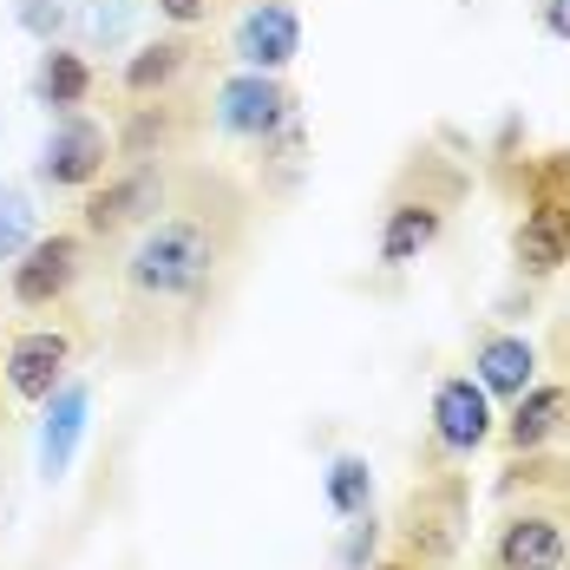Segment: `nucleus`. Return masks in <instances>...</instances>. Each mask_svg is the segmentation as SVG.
<instances>
[{
    "mask_svg": "<svg viewBox=\"0 0 570 570\" xmlns=\"http://www.w3.org/2000/svg\"><path fill=\"white\" fill-rule=\"evenodd\" d=\"M13 13H20V27H27L33 40H47V47H53V33L66 27V7H59V0H20Z\"/></svg>",
    "mask_w": 570,
    "mask_h": 570,
    "instance_id": "obj_21",
    "label": "nucleus"
},
{
    "mask_svg": "<svg viewBox=\"0 0 570 570\" xmlns=\"http://www.w3.org/2000/svg\"><path fill=\"white\" fill-rule=\"evenodd\" d=\"M440 229H446V210L433 197H400V204H387V217H381V263L387 269L420 263L440 243Z\"/></svg>",
    "mask_w": 570,
    "mask_h": 570,
    "instance_id": "obj_14",
    "label": "nucleus"
},
{
    "mask_svg": "<svg viewBox=\"0 0 570 570\" xmlns=\"http://www.w3.org/2000/svg\"><path fill=\"white\" fill-rule=\"evenodd\" d=\"M367 499H374V472H367V459L342 453L328 465V505L342 518H367Z\"/></svg>",
    "mask_w": 570,
    "mask_h": 570,
    "instance_id": "obj_19",
    "label": "nucleus"
},
{
    "mask_svg": "<svg viewBox=\"0 0 570 570\" xmlns=\"http://www.w3.org/2000/svg\"><path fill=\"white\" fill-rule=\"evenodd\" d=\"M177 197V177L165 158H145V165H118L106 171L92 190H86V210H79V229L92 243H118V236H138L165 204Z\"/></svg>",
    "mask_w": 570,
    "mask_h": 570,
    "instance_id": "obj_3",
    "label": "nucleus"
},
{
    "mask_svg": "<svg viewBox=\"0 0 570 570\" xmlns=\"http://www.w3.org/2000/svg\"><path fill=\"white\" fill-rule=\"evenodd\" d=\"M40 236V217H33V197L20 184H0V263H13L27 243Z\"/></svg>",
    "mask_w": 570,
    "mask_h": 570,
    "instance_id": "obj_20",
    "label": "nucleus"
},
{
    "mask_svg": "<svg viewBox=\"0 0 570 570\" xmlns=\"http://www.w3.org/2000/svg\"><path fill=\"white\" fill-rule=\"evenodd\" d=\"M570 433V387L564 381H551V387H524L512 406V420H505V446H512L518 459H531V453H544V446H558Z\"/></svg>",
    "mask_w": 570,
    "mask_h": 570,
    "instance_id": "obj_11",
    "label": "nucleus"
},
{
    "mask_svg": "<svg viewBox=\"0 0 570 570\" xmlns=\"http://www.w3.org/2000/svg\"><path fill=\"white\" fill-rule=\"evenodd\" d=\"M210 7H217V0H158V13H165L171 27H197V20H210Z\"/></svg>",
    "mask_w": 570,
    "mask_h": 570,
    "instance_id": "obj_22",
    "label": "nucleus"
},
{
    "mask_svg": "<svg viewBox=\"0 0 570 570\" xmlns=\"http://www.w3.org/2000/svg\"><path fill=\"white\" fill-rule=\"evenodd\" d=\"M229 53L243 59V72H283L302 53V13L288 0H256L243 7V20L229 27Z\"/></svg>",
    "mask_w": 570,
    "mask_h": 570,
    "instance_id": "obj_9",
    "label": "nucleus"
},
{
    "mask_svg": "<svg viewBox=\"0 0 570 570\" xmlns=\"http://www.w3.org/2000/svg\"><path fill=\"white\" fill-rule=\"evenodd\" d=\"M86 229H47V236H33L13 263H7V295H13V308H27V315H47L59 308L79 276H86Z\"/></svg>",
    "mask_w": 570,
    "mask_h": 570,
    "instance_id": "obj_4",
    "label": "nucleus"
},
{
    "mask_svg": "<svg viewBox=\"0 0 570 570\" xmlns=\"http://www.w3.org/2000/svg\"><path fill=\"white\" fill-rule=\"evenodd\" d=\"M118 145V165H145V158H171L177 145H184V112H177L171 99H138L125 125L112 131Z\"/></svg>",
    "mask_w": 570,
    "mask_h": 570,
    "instance_id": "obj_15",
    "label": "nucleus"
},
{
    "mask_svg": "<svg viewBox=\"0 0 570 570\" xmlns=\"http://www.w3.org/2000/svg\"><path fill=\"white\" fill-rule=\"evenodd\" d=\"M86 20H92V33H118V27H125V0H99Z\"/></svg>",
    "mask_w": 570,
    "mask_h": 570,
    "instance_id": "obj_23",
    "label": "nucleus"
},
{
    "mask_svg": "<svg viewBox=\"0 0 570 570\" xmlns=\"http://www.w3.org/2000/svg\"><path fill=\"white\" fill-rule=\"evenodd\" d=\"M492 440V394L472 374H446L433 387V446L440 453H479Z\"/></svg>",
    "mask_w": 570,
    "mask_h": 570,
    "instance_id": "obj_10",
    "label": "nucleus"
},
{
    "mask_svg": "<svg viewBox=\"0 0 570 570\" xmlns=\"http://www.w3.org/2000/svg\"><path fill=\"white\" fill-rule=\"evenodd\" d=\"M544 27H551L558 40H570V0H544Z\"/></svg>",
    "mask_w": 570,
    "mask_h": 570,
    "instance_id": "obj_24",
    "label": "nucleus"
},
{
    "mask_svg": "<svg viewBox=\"0 0 570 570\" xmlns=\"http://www.w3.org/2000/svg\"><path fill=\"white\" fill-rule=\"evenodd\" d=\"M465 544V485L440 479V485H420L400 512V551L420 558V570H440L459 558Z\"/></svg>",
    "mask_w": 570,
    "mask_h": 570,
    "instance_id": "obj_6",
    "label": "nucleus"
},
{
    "mask_svg": "<svg viewBox=\"0 0 570 570\" xmlns=\"http://www.w3.org/2000/svg\"><path fill=\"white\" fill-rule=\"evenodd\" d=\"M249 197L217 171H190L177 197L131 236L118 263V295L131 322H197L210 315L224 276L243 256Z\"/></svg>",
    "mask_w": 570,
    "mask_h": 570,
    "instance_id": "obj_1",
    "label": "nucleus"
},
{
    "mask_svg": "<svg viewBox=\"0 0 570 570\" xmlns=\"http://www.w3.org/2000/svg\"><path fill=\"white\" fill-rule=\"evenodd\" d=\"M33 92H40V106H47L53 118L79 112V106L92 99V66H86V53L47 47V53H40V72H33Z\"/></svg>",
    "mask_w": 570,
    "mask_h": 570,
    "instance_id": "obj_18",
    "label": "nucleus"
},
{
    "mask_svg": "<svg viewBox=\"0 0 570 570\" xmlns=\"http://www.w3.org/2000/svg\"><path fill=\"white\" fill-rule=\"evenodd\" d=\"M531 479V499L505 505L479 570H570V479H551V465H518Z\"/></svg>",
    "mask_w": 570,
    "mask_h": 570,
    "instance_id": "obj_2",
    "label": "nucleus"
},
{
    "mask_svg": "<svg viewBox=\"0 0 570 570\" xmlns=\"http://www.w3.org/2000/svg\"><path fill=\"white\" fill-rule=\"evenodd\" d=\"M86 387L79 381H66V387H53V400H47V433H40V465H47V479H59L66 465H72V453H79V433H86Z\"/></svg>",
    "mask_w": 570,
    "mask_h": 570,
    "instance_id": "obj_17",
    "label": "nucleus"
},
{
    "mask_svg": "<svg viewBox=\"0 0 570 570\" xmlns=\"http://www.w3.org/2000/svg\"><path fill=\"white\" fill-rule=\"evenodd\" d=\"M66 367H72V335H66V328H20V335L7 342L0 381H7L13 400L47 406L53 387H66Z\"/></svg>",
    "mask_w": 570,
    "mask_h": 570,
    "instance_id": "obj_8",
    "label": "nucleus"
},
{
    "mask_svg": "<svg viewBox=\"0 0 570 570\" xmlns=\"http://www.w3.org/2000/svg\"><path fill=\"white\" fill-rule=\"evenodd\" d=\"M512 249H518V269H524V276L564 269L570 263V204L564 197H538V204L524 210V224H518Z\"/></svg>",
    "mask_w": 570,
    "mask_h": 570,
    "instance_id": "obj_12",
    "label": "nucleus"
},
{
    "mask_svg": "<svg viewBox=\"0 0 570 570\" xmlns=\"http://www.w3.org/2000/svg\"><path fill=\"white\" fill-rule=\"evenodd\" d=\"M295 112L302 106L276 72H236V79L217 86V131L236 138V145H269Z\"/></svg>",
    "mask_w": 570,
    "mask_h": 570,
    "instance_id": "obj_7",
    "label": "nucleus"
},
{
    "mask_svg": "<svg viewBox=\"0 0 570 570\" xmlns=\"http://www.w3.org/2000/svg\"><path fill=\"white\" fill-rule=\"evenodd\" d=\"M112 165H118L112 125H99V118H86V112H66V118H53L47 151H40L33 171H40L47 190H92Z\"/></svg>",
    "mask_w": 570,
    "mask_h": 570,
    "instance_id": "obj_5",
    "label": "nucleus"
},
{
    "mask_svg": "<svg viewBox=\"0 0 570 570\" xmlns=\"http://www.w3.org/2000/svg\"><path fill=\"white\" fill-rule=\"evenodd\" d=\"M472 381L499 400H518L538 381V347L524 342V335H485L479 354H472Z\"/></svg>",
    "mask_w": 570,
    "mask_h": 570,
    "instance_id": "obj_16",
    "label": "nucleus"
},
{
    "mask_svg": "<svg viewBox=\"0 0 570 570\" xmlns=\"http://www.w3.org/2000/svg\"><path fill=\"white\" fill-rule=\"evenodd\" d=\"M190 59L197 47L184 40V33H165V40H145L138 53L125 59V72H118V86H125V99L138 106V99H171L177 79L190 72Z\"/></svg>",
    "mask_w": 570,
    "mask_h": 570,
    "instance_id": "obj_13",
    "label": "nucleus"
}]
</instances>
